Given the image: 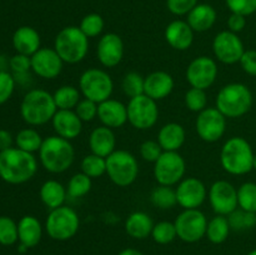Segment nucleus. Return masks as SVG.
Listing matches in <instances>:
<instances>
[{
  "label": "nucleus",
  "instance_id": "1",
  "mask_svg": "<svg viewBox=\"0 0 256 255\" xmlns=\"http://www.w3.org/2000/svg\"><path fill=\"white\" fill-rule=\"evenodd\" d=\"M36 172L38 160L32 152L16 146L0 152V178L8 184H24L32 180Z\"/></svg>",
  "mask_w": 256,
  "mask_h": 255
},
{
  "label": "nucleus",
  "instance_id": "2",
  "mask_svg": "<svg viewBox=\"0 0 256 255\" xmlns=\"http://www.w3.org/2000/svg\"><path fill=\"white\" fill-rule=\"evenodd\" d=\"M39 160L46 172L62 174L72 168L75 160V150L70 140L59 135L45 138L39 150Z\"/></svg>",
  "mask_w": 256,
  "mask_h": 255
},
{
  "label": "nucleus",
  "instance_id": "3",
  "mask_svg": "<svg viewBox=\"0 0 256 255\" xmlns=\"http://www.w3.org/2000/svg\"><path fill=\"white\" fill-rule=\"evenodd\" d=\"M254 150L245 138L232 136L220 152V164L230 175H245L254 170Z\"/></svg>",
  "mask_w": 256,
  "mask_h": 255
},
{
  "label": "nucleus",
  "instance_id": "4",
  "mask_svg": "<svg viewBox=\"0 0 256 255\" xmlns=\"http://www.w3.org/2000/svg\"><path fill=\"white\" fill-rule=\"evenodd\" d=\"M252 92L242 82H230L219 90L215 99V108L229 119L244 116L252 106Z\"/></svg>",
  "mask_w": 256,
  "mask_h": 255
},
{
  "label": "nucleus",
  "instance_id": "5",
  "mask_svg": "<svg viewBox=\"0 0 256 255\" xmlns=\"http://www.w3.org/2000/svg\"><path fill=\"white\" fill-rule=\"evenodd\" d=\"M58 108L54 96L44 89H32L25 94L20 104V115L26 124L40 126L52 122Z\"/></svg>",
  "mask_w": 256,
  "mask_h": 255
},
{
  "label": "nucleus",
  "instance_id": "6",
  "mask_svg": "<svg viewBox=\"0 0 256 255\" xmlns=\"http://www.w3.org/2000/svg\"><path fill=\"white\" fill-rule=\"evenodd\" d=\"M54 49L65 64H78L86 58L89 52V38L79 26H65L56 34Z\"/></svg>",
  "mask_w": 256,
  "mask_h": 255
},
{
  "label": "nucleus",
  "instance_id": "7",
  "mask_svg": "<svg viewBox=\"0 0 256 255\" xmlns=\"http://www.w3.org/2000/svg\"><path fill=\"white\" fill-rule=\"evenodd\" d=\"M106 175L118 186H130L139 176V162L128 150H115L106 158Z\"/></svg>",
  "mask_w": 256,
  "mask_h": 255
},
{
  "label": "nucleus",
  "instance_id": "8",
  "mask_svg": "<svg viewBox=\"0 0 256 255\" xmlns=\"http://www.w3.org/2000/svg\"><path fill=\"white\" fill-rule=\"evenodd\" d=\"M45 232L56 242H66L76 235L80 228V219L72 208L62 205L49 212L45 220Z\"/></svg>",
  "mask_w": 256,
  "mask_h": 255
},
{
  "label": "nucleus",
  "instance_id": "9",
  "mask_svg": "<svg viewBox=\"0 0 256 255\" xmlns=\"http://www.w3.org/2000/svg\"><path fill=\"white\" fill-rule=\"evenodd\" d=\"M79 90L85 99L100 104L110 99L114 92V82L105 70L90 68L80 75Z\"/></svg>",
  "mask_w": 256,
  "mask_h": 255
},
{
  "label": "nucleus",
  "instance_id": "10",
  "mask_svg": "<svg viewBox=\"0 0 256 255\" xmlns=\"http://www.w3.org/2000/svg\"><path fill=\"white\" fill-rule=\"evenodd\" d=\"M128 122L138 130H149L159 119V108L155 100L145 94L132 98L126 104Z\"/></svg>",
  "mask_w": 256,
  "mask_h": 255
},
{
  "label": "nucleus",
  "instance_id": "11",
  "mask_svg": "<svg viewBox=\"0 0 256 255\" xmlns=\"http://www.w3.org/2000/svg\"><path fill=\"white\" fill-rule=\"evenodd\" d=\"M186 162L178 152H164L154 162V178L159 185L174 186L184 179Z\"/></svg>",
  "mask_w": 256,
  "mask_h": 255
},
{
  "label": "nucleus",
  "instance_id": "12",
  "mask_svg": "<svg viewBox=\"0 0 256 255\" xmlns=\"http://www.w3.org/2000/svg\"><path fill=\"white\" fill-rule=\"evenodd\" d=\"M206 215L199 209H184L175 219L176 234L184 242H196L206 235Z\"/></svg>",
  "mask_w": 256,
  "mask_h": 255
},
{
  "label": "nucleus",
  "instance_id": "13",
  "mask_svg": "<svg viewBox=\"0 0 256 255\" xmlns=\"http://www.w3.org/2000/svg\"><path fill=\"white\" fill-rule=\"evenodd\" d=\"M212 52L220 62L226 65L236 64L245 52V46L239 35L224 30L215 35L212 40Z\"/></svg>",
  "mask_w": 256,
  "mask_h": 255
},
{
  "label": "nucleus",
  "instance_id": "14",
  "mask_svg": "<svg viewBox=\"0 0 256 255\" xmlns=\"http://www.w3.org/2000/svg\"><path fill=\"white\" fill-rule=\"evenodd\" d=\"M195 128L200 139L215 142L222 139L226 132V118L216 108H206L198 114Z\"/></svg>",
  "mask_w": 256,
  "mask_h": 255
},
{
  "label": "nucleus",
  "instance_id": "15",
  "mask_svg": "<svg viewBox=\"0 0 256 255\" xmlns=\"http://www.w3.org/2000/svg\"><path fill=\"white\" fill-rule=\"evenodd\" d=\"M208 198L216 215L228 216L239 208L238 189L228 180H218L212 182L208 192Z\"/></svg>",
  "mask_w": 256,
  "mask_h": 255
},
{
  "label": "nucleus",
  "instance_id": "16",
  "mask_svg": "<svg viewBox=\"0 0 256 255\" xmlns=\"http://www.w3.org/2000/svg\"><path fill=\"white\" fill-rule=\"evenodd\" d=\"M218 64L212 58L209 56H198L192 60L186 68L188 82L192 88L206 90L212 86L218 78Z\"/></svg>",
  "mask_w": 256,
  "mask_h": 255
},
{
  "label": "nucleus",
  "instance_id": "17",
  "mask_svg": "<svg viewBox=\"0 0 256 255\" xmlns=\"http://www.w3.org/2000/svg\"><path fill=\"white\" fill-rule=\"evenodd\" d=\"M32 59V72L42 79H55L62 72L65 62L59 56L54 48H40Z\"/></svg>",
  "mask_w": 256,
  "mask_h": 255
},
{
  "label": "nucleus",
  "instance_id": "18",
  "mask_svg": "<svg viewBox=\"0 0 256 255\" xmlns=\"http://www.w3.org/2000/svg\"><path fill=\"white\" fill-rule=\"evenodd\" d=\"M178 204L182 209H199L208 198V189L198 178H184L176 185Z\"/></svg>",
  "mask_w": 256,
  "mask_h": 255
},
{
  "label": "nucleus",
  "instance_id": "19",
  "mask_svg": "<svg viewBox=\"0 0 256 255\" xmlns=\"http://www.w3.org/2000/svg\"><path fill=\"white\" fill-rule=\"evenodd\" d=\"M96 58L102 66H118L124 58V42L120 35L115 32L102 35L96 45Z\"/></svg>",
  "mask_w": 256,
  "mask_h": 255
},
{
  "label": "nucleus",
  "instance_id": "20",
  "mask_svg": "<svg viewBox=\"0 0 256 255\" xmlns=\"http://www.w3.org/2000/svg\"><path fill=\"white\" fill-rule=\"evenodd\" d=\"M98 118L104 126L110 129L122 128L128 122V108L124 102L110 98L99 104Z\"/></svg>",
  "mask_w": 256,
  "mask_h": 255
},
{
  "label": "nucleus",
  "instance_id": "21",
  "mask_svg": "<svg viewBox=\"0 0 256 255\" xmlns=\"http://www.w3.org/2000/svg\"><path fill=\"white\" fill-rule=\"evenodd\" d=\"M52 124L55 134L70 142L76 139L82 132V122L74 110H58Z\"/></svg>",
  "mask_w": 256,
  "mask_h": 255
},
{
  "label": "nucleus",
  "instance_id": "22",
  "mask_svg": "<svg viewBox=\"0 0 256 255\" xmlns=\"http://www.w3.org/2000/svg\"><path fill=\"white\" fill-rule=\"evenodd\" d=\"M175 86L174 78L166 72H152L145 76L144 94L155 102L165 99L172 92Z\"/></svg>",
  "mask_w": 256,
  "mask_h": 255
},
{
  "label": "nucleus",
  "instance_id": "23",
  "mask_svg": "<svg viewBox=\"0 0 256 255\" xmlns=\"http://www.w3.org/2000/svg\"><path fill=\"white\" fill-rule=\"evenodd\" d=\"M194 30L190 28L188 22L174 20L165 28L164 36L168 44L175 50L185 52L189 49L194 42Z\"/></svg>",
  "mask_w": 256,
  "mask_h": 255
},
{
  "label": "nucleus",
  "instance_id": "24",
  "mask_svg": "<svg viewBox=\"0 0 256 255\" xmlns=\"http://www.w3.org/2000/svg\"><path fill=\"white\" fill-rule=\"evenodd\" d=\"M89 148L92 154L102 158L112 154L116 150V138L112 129L104 125L95 128L89 136Z\"/></svg>",
  "mask_w": 256,
  "mask_h": 255
},
{
  "label": "nucleus",
  "instance_id": "25",
  "mask_svg": "<svg viewBox=\"0 0 256 255\" xmlns=\"http://www.w3.org/2000/svg\"><path fill=\"white\" fill-rule=\"evenodd\" d=\"M40 34L34 28L28 25L18 28L12 34V46L18 54L32 56L40 49Z\"/></svg>",
  "mask_w": 256,
  "mask_h": 255
},
{
  "label": "nucleus",
  "instance_id": "26",
  "mask_svg": "<svg viewBox=\"0 0 256 255\" xmlns=\"http://www.w3.org/2000/svg\"><path fill=\"white\" fill-rule=\"evenodd\" d=\"M186 132L179 122H168L158 132V142L164 152H178L184 145Z\"/></svg>",
  "mask_w": 256,
  "mask_h": 255
},
{
  "label": "nucleus",
  "instance_id": "27",
  "mask_svg": "<svg viewBox=\"0 0 256 255\" xmlns=\"http://www.w3.org/2000/svg\"><path fill=\"white\" fill-rule=\"evenodd\" d=\"M20 244L28 249L36 246L42 238V225L39 219L32 215H25L18 222Z\"/></svg>",
  "mask_w": 256,
  "mask_h": 255
},
{
  "label": "nucleus",
  "instance_id": "28",
  "mask_svg": "<svg viewBox=\"0 0 256 255\" xmlns=\"http://www.w3.org/2000/svg\"><path fill=\"white\" fill-rule=\"evenodd\" d=\"M216 10L209 4H198L188 14V24L195 32H204L212 29L216 22Z\"/></svg>",
  "mask_w": 256,
  "mask_h": 255
},
{
  "label": "nucleus",
  "instance_id": "29",
  "mask_svg": "<svg viewBox=\"0 0 256 255\" xmlns=\"http://www.w3.org/2000/svg\"><path fill=\"white\" fill-rule=\"evenodd\" d=\"M154 222L145 212H134L125 220V232L132 239L142 240L152 236Z\"/></svg>",
  "mask_w": 256,
  "mask_h": 255
},
{
  "label": "nucleus",
  "instance_id": "30",
  "mask_svg": "<svg viewBox=\"0 0 256 255\" xmlns=\"http://www.w3.org/2000/svg\"><path fill=\"white\" fill-rule=\"evenodd\" d=\"M39 196L42 204L49 210L62 206L68 196L66 188L58 180H46L40 186Z\"/></svg>",
  "mask_w": 256,
  "mask_h": 255
},
{
  "label": "nucleus",
  "instance_id": "31",
  "mask_svg": "<svg viewBox=\"0 0 256 255\" xmlns=\"http://www.w3.org/2000/svg\"><path fill=\"white\" fill-rule=\"evenodd\" d=\"M230 230H232V228H230L228 216H224V215H215L208 222L206 235L205 236L209 239L210 242H212L215 245H219L226 242V239L229 238Z\"/></svg>",
  "mask_w": 256,
  "mask_h": 255
},
{
  "label": "nucleus",
  "instance_id": "32",
  "mask_svg": "<svg viewBox=\"0 0 256 255\" xmlns=\"http://www.w3.org/2000/svg\"><path fill=\"white\" fill-rule=\"evenodd\" d=\"M58 110H74L82 100V92L72 85H62L52 94Z\"/></svg>",
  "mask_w": 256,
  "mask_h": 255
},
{
  "label": "nucleus",
  "instance_id": "33",
  "mask_svg": "<svg viewBox=\"0 0 256 255\" xmlns=\"http://www.w3.org/2000/svg\"><path fill=\"white\" fill-rule=\"evenodd\" d=\"M150 202L155 208L160 210L172 209L175 205H178L176 192L172 186L158 185L150 194Z\"/></svg>",
  "mask_w": 256,
  "mask_h": 255
},
{
  "label": "nucleus",
  "instance_id": "34",
  "mask_svg": "<svg viewBox=\"0 0 256 255\" xmlns=\"http://www.w3.org/2000/svg\"><path fill=\"white\" fill-rule=\"evenodd\" d=\"M42 142H44V139L42 138V135L39 134L38 130L32 129V128L22 129L15 136L16 148L24 150V152H32V154H34L35 152H39Z\"/></svg>",
  "mask_w": 256,
  "mask_h": 255
},
{
  "label": "nucleus",
  "instance_id": "35",
  "mask_svg": "<svg viewBox=\"0 0 256 255\" xmlns=\"http://www.w3.org/2000/svg\"><path fill=\"white\" fill-rule=\"evenodd\" d=\"M92 179L85 175L84 172H76L72 175L69 179L66 185L68 196L72 198V199H79V198H84L88 195L92 190Z\"/></svg>",
  "mask_w": 256,
  "mask_h": 255
},
{
  "label": "nucleus",
  "instance_id": "36",
  "mask_svg": "<svg viewBox=\"0 0 256 255\" xmlns=\"http://www.w3.org/2000/svg\"><path fill=\"white\" fill-rule=\"evenodd\" d=\"M80 168H82V172H84L85 175L92 179H98L106 174V158H102L92 152L82 158Z\"/></svg>",
  "mask_w": 256,
  "mask_h": 255
},
{
  "label": "nucleus",
  "instance_id": "37",
  "mask_svg": "<svg viewBox=\"0 0 256 255\" xmlns=\"http://www.w3.org/2000/svg\"><path fill=\"white\" fill-rule=\"evenodd\" d=\"M230 228L236 232H242V230H249L256 226V212H246L240 208L228 215Z\"/></svg>",
  "mask_w": 256,
  "mask_h": 255
},
{
  "label": "nucleus",
  "instance_id": "38",
  "mask_svg": "<svg viewBox=\"0 0 256 255\" xmlns=\"http://www.w3.org/2000/svg\"><path fill=\"white\" fill-rule=\"evenodd\" d=\"M238 204L240 209L256 212V182H246L238 188Z\"/></svg>",
  "mask_w": 256,
  "mask_h": 255
},
{
  "label": "nucleus",
  "instance_id": "39",
  "mask_svg": "<svg viewBox=\"0 0 256 255\" xmlns=\"http://www.w3.org/2000/svg\"><path fill=\"white\" fill-rule=\"evenodd\" d=\"M145 78L136 72H126L122 78V89L128 98H135L144 94Z\"/></svg>",
  "mask_w": 256,
  "mask_h": 255
},
{
  "label": "nucleus",
  "instance_id": "40",
  "mask_svg": "<svg viewBox=\"0 0 256 255\" xmlns=\"http://www.w3.org/2000/svg\"><path fill=\"white\" fill-rule=\"evenodd\" d=\"M152 238L156 244H170V242H172L178 238L175 224L172 222H166V220L156 222V224H154V228H152Z\"/></svg>",
  "mask_w": 256,
  "mask_h": 255
},
{
  "label": "nucleus",
  "instance_id": "41",
  "mask_svg": "<svg viewBox=\"0 0 256 255\" xmlns=\"http://www.w3.org/2000/svg\"><path fill=\"white\" fill-rule=\"evenodd\" d=\"M105 22L102 19V15L96 14V12H90V14L85 15L80 22V30L85 34L86 38H96L102 35V30H104Z\"/></svg>",
  "mask_w": 256,
  "mask_h": 255
},
{
  "label": "nucleus",
  "instance_id": "42",
  "mask_svg": "<svg viewBox=\"0 0 256 255\" xmlns=\"http://www.w3.org/2000/svg\"><path fill=\"white\" fill-rule=\"evenodd\" d=\"M19 240L18 222L10 216H0V244L4 246L14 245Z\"/></svg>",
  "mask_w": 256,
  "mask_h": 255
},
{
  "label": "nucleus",
  "instance_id": "43",
  "mask_svg": "<svg viewBox=\"0 0 256 255\" xmlns=\"http://www.w3.org/2000/svg\"><path fill=\"white\" fill-rule=\"evenodd\" d=\"M185 106L192 112H202L208 108V95L206 90L198 89V88H190L184 96Z\"/></svg>",
  "mask_w": 256,
  "mask_h": 255
},
{
  "label": "nucleus",
  "instance_id": "44",
  "mask_svg": "<svg viewBox=\"0 0 256 255\" xmlns=\"http://www.w3.org/2000/svg\"><path fill=\"white\" fill-rule=\"evenodd\" d=\"M98 108H99L98 102L82 98L74 109V112H76V115L82 122H92L95 118H98Z\"/></svg>",
  "mask_w": 256,
  "mask_h": 255
},
{
  "label": "nucleus",
  "instance_id": "45",
  "mask_svg": "<svg viewBox=\"0 0 256 255\" xmlns=\"http://www.w3.org/2000/svg\"><path fill=\"white\" fill-rule=\"evenodd\" d=\"M162 152H164V150L160 146L158 140L156 142L155 140H145L140 145V156L142 158V160H145L148 162H152L154 164Z\"/></svg>",
  "mask_w": 256,
  "mask_h": 255
},
{
  "label": "nucleus",
  "instance_id": "46",
  "mask_svg": "<svg viewBox=\"0 0 256 255\" xmlns=\"http://www.w3.org/2000/svg\"><path fill=\"white\" fill-rule=\"evenodd\" d=\"M15 89V78L5 70H0V105L12 98Z\"/></svg>",
  "mask_w": 256,
  "mask_h": 255
},
{
  "label": "nucleus",
  "instance_id": "47",
  "mask_svg": "<svg viewBox=\"0 0 256 255\" xmlns=\"http://www.w3.org/2000/svg\"><path fill=\"white\" fill-rule=\"evenodd\" d=\"M9 66L14 74V78L19 76V75H26L32 70V59L28 55L16 52L14 56L10 58Z\"/></svg>",
  "mask_w": 256,
  "mask_h": 255
},
{
  "label": "nucleus",
  "instance_id": "48",
  "mask_svg": "<svg viewBox=\"0 0 256 255\" xmlns=\"http://www.w3.org/2000/svg\"><path fill=\"white\" fill-rule=\"evenodd\" d=\"M225 4L232 12L244 16L256 12V0H225Z\"/></svg>",
  "mask_w": 256,
  "mask_h": 255
},
{
  "label": "nucleus",
  "instance_id": "49",
  "mask_svg": "<svg viewBox=\"0 0 256 255\" xmlns=\"http://www.w3.org/2000/svg\"><path fill=\"white\" fill-rule=\"evenodd\" d=\"M198 4L199 0H166L168 10L176 16L188 15Z\"/></svg>",
  "mask_w": 256,
  "mask_h": 255
},
{
  "label": "nucleus",
  "instance_id": "50",
  "mask_svg": "<svg viewBox=\"0 0 256 255\" xmlns=\"http://www.w3.org/2000/svg\"><path fill=\"white\" fill-rule=\"evenodd\" d=\"M239 62L248 75L256 76V50H245Z\"/></svg>",
  "mask_w": 256,
  "mask_h": 255
},
{
  "label": "nucleus",
  "instance_id": "51",
  "mask_svg": "<svg viewBox=\"0 0 256 255\" xmlns=\"http://www.w3.org/2000/svg\"><path fill=\"white\" fill-rule=\"evenodd\" d=\"M245 26H246V16L232 12V15L228 19V28H229L228 30L238 34V32H242L245 29Z\"/></svg>",
  "mask_w": 256,
  "mask_h": 255
},
{
  "label": "nucleus",
  "instance_id": "52",
  "mask_svg": "<svg viewBox=\"0 0 256 255\" xmlns=\"http://www.w3.org/2000/svg\"><path fill=\"white\" fill-rule=\"evenodd\" d=\"M15 142V139L10 132L5 129H0V152L12 148V144Z\"/></svg>",
  "mask_w": 256,
  "mask_h": 255
},
{
  "label": "nucleus",
  "instance_id": "53",
  "mask_svg": "<svg viewBox=\"0 0 256 255\" xmlns=\"http://www.w3.org/2000/svg\"><path fill=\"white\" fill-rule=\"evenodd\" d=\"M118 255H144L142 252H139L138 249H134V248H126V249L122 250Z\"/></svg>",
  "mask_w": 256,
  "mask_h": 255
},
{
  "label": "nucleus",
  "instance_id": "54",
  "mask_svg": "<svg viewBox=\"0 0 256 255\" xmlns=\"http://www.w3.org/2000/svg\"><path fill=\"white\" fill-rule=\"evenodd\" d=\"M246 255H256V249H254V250H252V252H248Z\"/></svg>",
  "mask_w": 256,
  "mask_h": 255
},
{
  "label": "nucleus",
  "instance_id": "55",
  "mask_svg": "<svg viewBox=\"0 0 256 255\" xmlns=\"http://www.w3.org/2000/svg\"><path fill=\"white\" fill-rule=\"evenodd\" d=\"M252 166H254V170H256V154L254 155V165Z\"/></svg>",
  "mask_w": 256,
  "mask_h": 255
}]
</instances>
